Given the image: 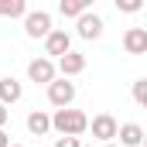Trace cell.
I'll return each mask as SVG.
<instances>
[{
	"instance_id": "cell-1",
	"label": "cell",
	"mask_w": 147,
	"mask_h": 147,
	"mask_svg": "<svg viewBox=\"0 0 147 147\" xmlns=\"http://www.w3.org/2000/svg\"><path fill=\"white\" fill-rule=\"evenodd\" d=\"M51 130H58L62 137H82L89 130V116L82 110H55L51 113Z\"/></svg>"
},
{
	"instance_id": "cell-2",
	"label": "cell",
	"mask_w": 147,
	"mask_h": 147,
	"mask_svg": "<svg viewBox=\"0 0 147 147\" xmlns=\"http://www.w3.org/2000/svg\"><path fill=\"white\" fill-rule=\"evenodd\" d=\"M72 99H75V82H69V79H51V82H48V103H51V106L69 110Z\"/></svg>"
},
{
	"instance_id": "cell-3",
	"label": "cell",
	"mask_w": 147,
	"mask_h": 147,
	"mask_svg": "<svg viewBox=\"0 0 147 147\" xmlns=\"http://www.w3.org/2000/svg\"><path fill=\"white\" fill-rule=\"evenodd\" d=\"M24 34L28 38H48L51 34V14L48 10H28L24 14Z\"/></svg>"
},
{
	"instance_id": "cell-4",
	"label": "cell",
	"mask_w": 147,
	"mask_h": 147,
	"mask_svg": "<svg viewBox=\"0 0 147 147\" xmlns=\"http://www.w3.org/2000/svg\"><path fill=\"white\" fill-rule=\"evenodd\" d=\"M89 130H92V137H96L99 144H113V140H116L120 123L113 120L110 113H99V116H92V120H89Z\"/></svg>"
},
{
	"instance_id": "cell-5",
	"label": "cell",
	"mask_w": 147,
	"mask_h": 147,
	"mask_svg": "<svg viewBox=\"0 0 147 147\" xmlns=\"http://www.w3.org/2000/svg\"><path fill=\"white\" fill-rule=\"evenodd\" d=\"M69 51H72V38H69V31L51 28V34L45 38V55H48V62H51V58H62V55H69Z\"/></svg>"
},
{
	"instance_id": "cell-6",
	"label": "cell",
	"mask_w": 147,
	"mask_h": 147,
	"mask_svg": "<svg viewBox=\"0 0 147 147\" xmlns=\"http://www.w3.org/2000/svg\"><path fill=\"white\" fill-rule=\"evenodd\" d=\"M79 38H86V41H96V38L103 34V17L99 14H92V10H86L82 17H79Z\"/></svg>"
},
{
	"instance_id": "cell-7",
	"label": "cell",
	"mask_w": 147,
	"mask_h": 147,
	"mask_svg": "<svg viewBox=\"0 0 147 147\" xmlns=\"http://www.w3.org/2000/svg\"><path fill=\"white\" fill-rule=\"evenodd\" d=\"M86 69V55L82 51H69V55H62L58 58V65H55V72H62V79H72Z\"/></svg>"
},
{
	"instance_id": "cell-8",
	"label": "cell",
	"mask_w": 147,
	"mask_h": 147,
	"mask_svg": "<svg viewBox=\"0 0 147 147\" xmlns=\"http://www.w3.org/2000/svg\"><path fill=\"white\" fill-rule=\"evenodd\" d=\"M28 79L48 86V82L55 79V62H48V58H34V62H28Z\"/></svg>"
},
{
	"instance_id": "cell-9",
	"label": "cell",
	"mask_w": 147,
	"mask_h": 147,
	"mask_svg": "<svg viewBox=\"0 0 147 147\" xmlns=\"http://www.w3.org/2000/svg\"><path fill=\"white\" fill-rule=\"evenodd\" d=\"M123 48H127L130 55H144L147 51V28H130V31L123 34Z\"/></svg>"
},
{
	"instance_id": "cell-10",
	"label": "cell",
	"mask_w": 147,
	"mask_h": 147,
	"mask_svg": "<svg viewBox=\"0 0 147 147\" xmlns=\"http://www.w3.org/2000/svg\"><path fill=\"white\" fill-rule=\"evenodd\" d=\"M21 96H24V89H21V82H17L14 75L0 79V106H10V103H17Z\"/></svg>"
},
{
	"instance_id": "cell-11",
	"label": "cell",
	"mask_w": 147,
	"mask_h": 147,
	"mask_svg": "<svg viewBox=\"0 0 147 147\" xmlns=\"http://www.w3.org/2000/svg\"><path fill=\"white\" fill-rule=\"evenodd\" d=\"M116 137H120L123 147H140L144 144V127H140V123H123V127L116 130Z\"/></svg>"
},
{
	"instance_id": "cell-12",
	"label": "cell",
	"mask_w": 147,
	"mask_h": 147,
	"mask_svg": "<svg viewBox=\"0 0 147 147\" xmlns=\"http://www.w3.org/2000/svg\"><path fill=\"white\" fill-rule=\"evenodd\" d=\"M28 130L34 134V137H45L48 130H51V116L45 110H34V113H28Z\"/></svg>"
},
{
	"instance_id": "cell-13",
	"label": "cell",
	"mask_w": 147,
	"mask_h": 147,
	"mask_svg": "<svg viewBox=\"0 0 147 147\" xmlns=\"http://www.w3.org/2000/svg\"><path fill=\"white\" fill-rule=\"evenodd\" d=\"M58 10H62V17H75V21H79V17L89 10V0H62Z\"/></svg>"
},
{
	"instance_id": "cell-14",
	"label": "cell",
	"mask_w": 147,
	"mask_h": 147,
	"mask_svg": "<svg viewBox=\"0 0 147 147\" xmlns=\"http://www.w3.org/2000/svg\"><path fill=\"white\" fill-rule=\"evenodd\" d=\"M28 3L24 0H0V17H24Z\"/></svg>"
},
{
	"instance_id": "cell-15",
	"label": "cell",
	"mask_w": 147,
	"mask_h": 147,
	"mask_svg": "<svg viewBox=\"0 0 147 147\" xmlns=\"http://www.w3.org/2000/svg\"><path fill=\"white\" fill-rule=\"evenodd\" d=\"M134 99H137V106L147 103V79H137L134 82Z\"/></svg>"
},
{
	"instance_id": "cell-16",
	"label": "cell",
	"mask_w": 147,
	"mask_h": 147,
	"mask_svg": "<svg viewBox=\"0 0 147 147\" xmlns=\"http://www.w3.org/2000/svg\"><path fill=\"white\" fill-rule=\"evenodd\" d=\"M116 7H120L123 14H137V10H140V0H116Z\"/></svg>"
},
{
	"instance_id": "cell-17",
	"label": "cell",
	"mask_w": 147,
	"mask_h": 147,
	"mask_svg": "<svg viewBox=\"0 0 147 147\" xmlns=\"http://www.w3.org/2000/svg\"><path fill=\"white\" fill-rule=\"evenodd\" d=\"M55 147H82V144H79V137H58Z\"/></svg>"
},
{
	"instance_id": "cell-18",
	"label": "cell",
	"mask_w": 147,
	"mask_h": 147,
	"mask_svg": "<svg viewBox=\"0 0 147 147\" xmlns=\"http://www.w3.org/2000/svg\"><path fill=\"white\" fill-rule=\"evenodd\" d=\"M0 147H10V134L7 130H0Z\"/></svg>"
},
{
	"instance_id": "cell-19",
	"label": "cell",
	"mask_w": 147,
	"mask_h": 147,
	"mask_svg": "<svg viewBox=\"0 0 147 147\" xmlns=\"http://www.w3.org/2000/svg\"><path fill=\"white\" fill-rule=\"evenodd\" d=\"M7 116H10V113H7V106H0V130H3V123H7Z\"/></svg>"
},
{
	"instance_id": "cell-20",
	"label": "cell",
	"mask_w": 147,
	"mask_h": 147,
	"mask_svg": "<svg viewBox=\"0 0 147 147\" xmlns=\"http://www.w3.org/2000/svg\"><path fill=\"white\" fill-rule=\"evenodd\" d=\"M10 147H24V144H10Z\"/></svg>"
},
{
	"instance_id": "cell-21",
	"label": "cell",
	"mask_w": 147,
	"mask_h": 147,
	"mask_svg": "<svg viewBox=\"0 0 147 147\" xmlns=\"http://www.w3.org/2000/svg\"><path fill=\"white\" fill-rule=\"evenodd\" d=\"M103 147H116V144H103Z\"/></svg>"
}]
</instances>
